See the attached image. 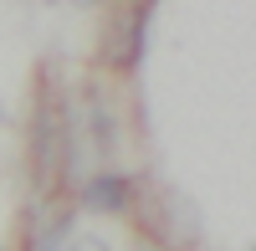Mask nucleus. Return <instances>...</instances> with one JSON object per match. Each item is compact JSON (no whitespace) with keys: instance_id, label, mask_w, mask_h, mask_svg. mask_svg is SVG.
<instances>
[{"instance_id":"f257e3e1","label":"nucleus","mask_w":256,"mask_h":251,"mask_svg":"<svg viewBox=\"0 0 256 251\" xmlns=\"http://www.w3.org/2000/svg\"><path fill=\"white\" fill-rule=\"evenodd\" d=\"M148 46V0H123V6L108 10V20H102V36H98V56L102 67H138V56Z\"/></svg>"},{"instance_id":"f03ea898","label":"nucleus","mask_w":256,"mask_h":251,"mask_svg":"<svg viewBox=\"0 0 256 251\" xmlns=\"http://www.w3.org/2000/svg\"><path fill=\"white\" fill-rule=\"evenodd\" d=\"M82 200H88L92 210L123 216L128 205H134V184H128L123 174H92V180H88V190H82Z\"/></svg>"},{"instance_id":"7ed1b4c3","label":"nucleus","mask_w":256,"mask_h":251,"mask_svg":"<svg viewBox=\"0 0 256 251\" xmlns=\"http://www.w3.org/2000/svg\"><path fill=\"white\" fill-rule=\"evenodd\" d=\"M62 251H113V246L102 241V236H72V241L62 246Z\"/></svg>"},{"instance_id":"20e7f679","label":"nucleus","mask_w":256,"mask_h":251,"mask_svg":"<svg viewBox=\"0 0 256 251\" xmlns=\"http://www.w3.org/2000/svg\"><path fill=\"white\" fill-rule=\"evenodd\" d=\"M72 6H82V10H92V6H108V0H72Z\"/></svg>"},{"instance_id":"39448f33","label":"nucleus","mask_w":256,"mask_h":251,"mask_svg":"<svg viewBox=\"0 0 256 251\" xmlns=\"http://www.w3.org/2000/svg\"><path fill=\"white\" fill-rule=\"evenodd\" d=\"M0 128H6V102H0Z\"/></svg>"},{"instance_id":"423d86ee","label":"nucleus","mask_w":256,"mask_h":251,"mask_svg":"<svg viewBox=\"0 0 256 251\" xmlns=\"http://www.w3.org/2000/svg\"><path fill=\"white\" fill-rule=\"evenodd\" d=\"M52 6H56V0H52Z\"/></svg>"}]
</instances>
